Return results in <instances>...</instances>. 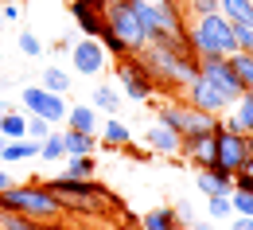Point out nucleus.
<instances>
[{"label":"nucleus","instance_id":"obj_1","mask_svg":"<svg viewBox=\"0 0 253 230\" xmlns=\"http://www.w3.org/2000/svg\"><path fill=\"white\" fill-rule=\"evenodd\" d=\"M136 55L144 59L148 74H152V82H156V90H164V94H179L187 82L199 78V55L191 51L187 43L152 39V43H144Z\"/></svg>","mask_w":253,"mask_h":230},{"label":"nucleus","instance_id":"obj_2","mask_svg":"<svg viewBox=\"0 0 253 230\" xmlns=\"http://www.w3.org/2000/svg\"><path fill=\"white\" fill-rule=\"evenodd\" d=\"M43 187L51 195H59L66 215H78V219H90V215H101L105 207L109 211H125V203L113 195L105 184H97L94 176L90 180H78V176H59V180H43Z\"/></svg>","mask_w":253,"mask_h":230},{"label":"nucleus","instance_id":"obj_3","mask_svg":"<svg viewBox=\"0 0 253 230\" xmlns=\"http://www.w3.org/2000/svg\"><path fill=\"white\" fill-rule=\"evenodd\" d=\"M0 211H16L39 223H63V203L59 195H51L43 184H12L8 191H0Z\"/></svg>","mask_w":253,"mask_h":230},{"label":"nucleus","instance_id":"obj_4","mask_svg":"<svg viewBox=\"0 0 253 230\" xmlns=\"http://www.w3.org/2000/svg\"><path fill=\"white\" fill-rule=\"evenodd\" d=\"M187 47L195 55H234V24L211 12V16H195L187 20Z\"/></svg>","mask_w":253,"mask_h":230},{"label":"nucleus","instance_id":"obj_5","mask_svg":"<svg viewBox=\"0 0 253 230\" xmlns=\"http://www.w3.org/2000/svg\"><path fill=\"white\" fill-rule=\"evenodd\" d=\"M156 121H160V125H168L171 133H179V140L191 137V133H218L222 129V117L203 113V109H195V105L183 101V98H168L156 109Z\"/></svg>","mask_w":253,"mask_h":230},{"label":"nucleus","instance_id":"obj_6","mask_svg":"<svg viewBox=\"0 0 253 230\" xmlns=\"http://www.w3.org/2000/svg\"><path fill=\"white\" fill-rule=\"evenodd\" d=\"M117 82H121L125 98H132V101H152V94H156V82H152V74H148L140 55L117 59Z\"/></svg>","mask_w":253,"mask_h":230},{"label":"nucleus","instance_id":"obj_7","mask_svg":"<svg viewBox=\"0 0 253 230\" xmlns=\"http://www.w3.org/2000/svg\"><path fill=\"white\" fill-rule=\"evenodd\" d=\"M199 78H207L230 105L242 98V82H238V74H234L226 55H199Z\"/></svg>","mask_w":253,"mask_h":230},{"label":"nucleus","instance_id":"obj_8","mask_svg":"<svg viewBox=\"0 0 253 230\" xmlns=\"http://www.w3.org/2000/svg\"><path fill=\"white\" fill-rule=\"evenodd\" d=\"M105 28H113V32L125 39L128 55H136V51L144 47V32H140V20H136V12H132V0L105 4Z\"/></svg>","mask_w":253,"mask_h":230},{"label":"nucleus","instance_id":"obj_9","mask_svg":"<svg viewBox=\"0 0 253 230\" xmlns=\"http://www.w3.org/2000/svg\"><path fill=\"white\" fill-rule=\"evenodd\" d=\"M24 109L28 113H39V117H47L55 129L66 121V105L63 94H51V90H43V86H24Z\"/></svg>","mask_w":253,"mask_h":230},{"label":"nucleus","instance_id":"obj_10","mask_svg":"<svg viewBox=\"0 0 253 230\" xmlns=\"http://www.w3.org/2000/svg\"><path fill=\"white\" fill-rule=\"evenodd\" d=\"M250 156V144H246V133L234 129H218L214 133V164L226 168V172H238Z\"/></svg>","mask_w":253,"mask_h":230},{"label":"nucleus","instance_id":"obj_11","mask_svg":"<svg viewBox=\"0 0 253 230\" xmlns=\"http://www.w3.org/2000/svg\"><path fill=\"white\" fill-rule=\"evenodd\" d=\"M70 20H74L78 35L97 39L105 28V0H70Z\"/></svg>","mask_w":253,"mask_h":230},{"label":"nucleus","instance_id":"obj_12","mask_svg":"<svg viewBox=\"0 0 253 230\" xmlns=\"http://www.w3.org/2000/svg\"><path fill=\"white\" fill-rule=\"evenodd\" d=\"M70 66H74L78 74H86V78L101 74V66H105V47H101L97 39H90V35L74 39V47H70Z\"/></svg>","mask_w":253,"mask_h":230},{"label":"nucleus","instance_id":"obj_13","mask_svg":"<svg viewBox=\"0 0 253 230\" xmlns=\"http://www.w3.org/2000/svg\"><path fill=\"white\" fill-rule=\"evenodd\" d=\"M183 101H191V105H195V109H203V113H214V117L230 109V101L222 98V94L211 86V82H207V78L187 82V86H183Z\"/></svg>","mask_w":253,"mask_h":230},{"label":"nucleus","instance_id":"obj_14","mask_svg":"<svg viewBox=\"0 0 253 230\" xmlns=\"http://www.w3.org/2000/svg\"><path fill=\"white\" fill-rule=\"evenodd\" d=\"M179 156L195 168H211L214 164V133H191V137H183Z\"/></svg>","mask_w":253,"mask_h":230},{"label":"nucleus","instance_id":"obj_15","mask_svg":"<svg viewBox=\"0 0 253 230\" xmlns=\"http://www.w3.org/2000/svg\"><path fill=\"white\" fill-rule=\"evenodd\" d=\"M195 187H199L203 195H230V191H234V172H226V168H218V164L199 168Z\"/></svg>","mask_w":253,"mask_h":230},{"label":"nucleus","instance_id":"obj_16","mask_svg":"<svg viewBox=\"0 0 253 230\" xmlns=\"http://www.w3.org/2000/svg\"><path fill=\"white\" fill-rule=\"evenodd\" d=\"M222 129H234V133H253V90H242V98L234 101L222 117Z\"/></svg>","mask_w":253,"mask_h":230},{"label":"nucleus","instance_id":"obj_17","mask_svg":"<svg viewBox=\"0 0 253 230\" xmlns=\"http://www.w3.org/2000/svg\"><path fill=\"white\" fill-rule=\"evenodd\" d=\"M144 144H148V152H156V156H179V133H171L168 125H160L152 121L148 129H144Z\"/></svg>","mask_w":253,"mask_h":230},{"label":"nucleus","instance_id":"obj_18","mask_svg":"<svg viewBox=\"0 0 253 230\" xmlns=\"http://www.w3.org/2000/svg\"><path fill=\"white\" fill-rule=\"evenodd\" d=\"M128 144H132L128 125L117 117V113H109V117H105V125H101V148H128Z\"/></svg>","mask_w":253,"mask_h":230},{"label":"nucleus","instance_id":"obj_19","mask_svg":"<svg viewBox=\"0 0 253 230\" xmlns=\"http://www.w3.org/2000/svg\"><path fill=\"white\" fill-rule=\"evenodd\" d=\"M35 156H39V140H32V137L4 140V148H0V160L4 164H20V160H35Z\"/></svg>","mask_w":253,"mask_h":230},{"label":"nucleus","instance_id":"obj_20","mask_svg":"<svg viewBox=\"0 0 253 230\" xmlns=\"http://www.w3.org/2000/svg\"><path fill=\"white\" fill-rule=\"evenodd\" d=\"M63 125L66 129H78V133H97V109L94 105H70Z\"/></svg>","mask_w":253,"mask_h":230},{"label":"nucleus","instance_id":"obj_21","mask_svg":"<svg viewBox=\"0 0 253 230\" xmlns=\"http://www.w3.org/2000/svg\"><path fill=\"white\" fill-rule=\"evenodd\" d=\"M63 148H66V156H90L97 148V137L94 133H78V129H63Z\"/></svg>","mask_w":253,"mask_h":230},{"label":"nucleus","instance_id":"obj_22","mask_svg":"<svg viewBox=\"0 0 253 230\" xmlns=\"http://www.w3.org/2000/svg\"><path fill=\"white\" fill-rule=\"evenodd\" d=\"M218 16L230 24H250L253 28V0H218Z\"/></svg>","mask_w":253,"mask_h":230},{"label":"nucleus","instance_id":"obj_23","mask_svg":"<svg viewBox=\"0 0 253 230\" xmlns=\"http://www.w3.org/2000/svg\"><path fill=\"white\" fill-rule=\"evenodd\" d=\"M175 227H179V219H175L171 207H156L140 219V230H175Z\"/></svg>","mask_w":253,"mask_h":230},{"label":"nucleus","instance_id":"obj_24","mask_svg":"<svg viewBox=\"0 0 253 230\" xmlns=\"http://www.w3.org/2000/svg\"><path fill=\"white\" fill-rule=\"evenodd\" d=\"M0 137H4V140H16V137H28V117H24V113H16V109H8V113H0Z\"/></svg>","mask_w":253,"mask_h":230},{"label":"nucleus","instance_id":"obj_25","mask_svg":"<svg viewBox=\"0 0 253 230\" xmlns=\"http://www.w3.org/2000/svg\"><path fill=\"white\" fill-rule=\"evenodd\" d=\"M66 156V148H63V129H51L43 140H39V160H63Z\"/></svg>","mask_w":253,"mask_h":230},{"label":"nucleus","instance_id":"obj_26","mask_svg":"<svg viewBox=\"0 0 253 230\" xmlns=\"http://www.w3.org/2000/svg\"><path fill=\"white\" fill-rule=\"evenodd\" d=\"M230 66H234V74H238V82H242V90H253V55L246 51H234V55H226Z\"/></svg>","mask_w":253,"mask_h":230},{"label":"nucleus","instance_id":"obj_27","mask_svg":"<svg viewBox=\"0 0 253 230\" xmlns=\"http://www.w3.org/2000/svg\"><path fill=\"white\" fill-rule=\"evenodd\" d=\"M94 109L117 113V109H121V90H117V86H94Z\"/></svg>","mask_w":253,"mask_h":230},{"label":"nucleus","instance_id":"obj_28","mask_svg":"<svg viewBox=\"0 0 253 230\" xmlns=\"http://www.w3.org/2000/svg\"><path fill=\"white\" fill-rule=\"evenodd\" d=\"M43 90L66 94V90H70V74H66L63 66H47V70H43Z\"/></svg>","mask_w":253,"mask_h":230},{"label":"nucleus","instance_id":"obj_29","mask_svg":"<svg viewBox=\"0 0 253 230\" xmlns=\"http://www.w3.org/2000/svg\"><path fill=\"white\" fill-rule=\"evenodd\" d=\"M97 43L105 47V55H113V59H125L128 55V47H125V39L113 32V28H101V35H97Z\"/></svg>","mask_w":253,"mask_h":230},{"label":"nucleus","instance_id":"obj_30","mask_svg":"<svg viewBox=\"0 0 253 230\" xmlns=\"http://www.w3.org/2000/svg\"><path fill=\"white\" fill-rule=\"evenodd\" d=\"M66 176L90 180V176H94V152H90V156H66Z\"/></svg>","mask_w":253,"mask_h":230},{"label":"nucleus","instance_id":"obj_31","mask_svg":"<svg viewBox=\"0 0 253 230\" xmlns=\"http://www.w3.org/2000/svg\"><path fill=\"white\" fill-rule=\"evenodd\" d=\"M183 4V12H191L187 20H195V16H211V12H218V0H179Z\"/></svg>","mask_w":253,"mask_h":230},{"label":"nucleus","instance_id":"obj_32","mask_svg":"<svg viewBox=\"0 0 253 230\" xmlns=\"http://www.w3.org/2000/svg\"><path fill=\"white\" fill-rule=\"evenodd\" d=\"M230 211L253 219V195H246V191H230Z\"/></svg>","mask_w":253,"mask_h":230},{"label":"nucleus","instance_id":"obj_33","mask_svg":"<svg viewBox=\"0 0 253 230\" xmlns=\"http://www.w3.org/2000/svg\"><path fill=\"white\" fill-rule=\"evenodd\" d=\"M234 47L246 51V55H253V28L250 24H234Z\"/></svg>","mask_w":253,"mask_h":230},{"label":"nucleus","instance_id":"obj_34","mask_svg":"<svg viewBox=\"0 0 253 230\" xmlns=\"http://www.w3.org/2000/svg\"><path fill=\"white\" fill-rule=\"evenodd\" d=\"M51 129H55V125H51L47 117H39V113H28V137H32V140H43V137H47Z\"/></svg>","mask_w":253,"mask_h":230},{"label":"nucleus","instance_id":"obj_35","mask_svg":"<svg viewBox=\"0 0 253 230\" xmlns=\"http://www.w3.org/2000/svg\"><path fill=\"white\" fill-rule=\"evenodd\" d=\"M207 199H211V207H207L211 219H230V215H234V211H230V195H207Z\"/></svg>","mask_w":253,"mask_h":230},{"label":"nucleus","instance_id":"obj_36","mask_svg":"<svg viewBox=\"0 0 253 230\" xmlns=\"http://www.w3.org/2000/svg\"><path fill=\"white\" fill-rule=\"evenodd\" d=\"M20 51H24L28 59L43 55V43H39V35H32V32H20Z\"/></svg>","mask_w":253,"mask_h":230},{"label":"nucleus","instance_id":"obj_37","mask_svg":"<svg viewBox=\"0 0 253 230\" xmlns=\"http://www.w3.org/2000/svg\"><path fill=\"white\" fill-rule=\"evenodd\" d=\"M171 211H175V219H179V227H191V223H195V207H191L187 199H179V203H175Z\"/></svg>","mask_w":253,"mask_h":230},{"label":"nucleus","instance_id":"obj_38","mask_svg":"<svg viewBox=\"0 0 253 230\" xmlns=\"http://www.w3.org/2000/svg\"><path fill=\"white\" fill-rule=\"evenodd\" d=\"M234 191H246V195H253V176L246 172V168H238V172H234Z\"/></svg>","mask_w":253,"mask_h":230},{"label":"nucleus","instance_id":"obj_39","mask_svg":"<svg viewBox=\"0 0 253 230\" xmlns=\"http://www.w3.org/2000/svg\"><path fill=\"white\" fill-rule=\"evenodd\" d=\"M230 230H253V219H246V215H234Z\"/></svg>","mask_w":253,"mask_h":230},{"label":"nucleus","instance_id":"obj_40","mask_svg":"<svg viewBox=\"0 0 253 230\" xmlns=\"http://www.w3.org/2000/svg\"><path fill=\"white\" fill-rule=\"evenodd\" d=\"M0 16H4V20H16V16H20V4H4Z\"/></svg>","mask_w":253,"mask_h":230},{"label":"nucleus","instance_id":"obj_41","mask_svg":"<svg viewBox=\"0 0 253 230\" xmlns=\"http://www.w3.org/2000/svg\"><path fill=\"white\" fill-rule=\"evenodd\" d=\"M12 184H20V180H12V172H4V168H0V191H8Z\"/></svg>","mask_w":253,"mask_h":230},{"label":"nucleus","instance_id":"obj_42","mask_svg":"<svg viewBox=\"0 0 253 230\" xmlns=\"http://www.w3.org/2000/svg\"><path fill=\"white\" fill-rule=\"evenodd\" d=\"M187 230H214V227H211V223H199V219H195V223H191Z\"/></svg>","mask_w":253,"mask_h":230},{"label":"nucleus","instance_id":"obj_43","mask_svg":"<svg viewBox=\"0 0 253 230\" xmlns=\"http://www.w3.org/2000/svg\"><path fill=\"white\" fill-rule=\"evenodd\" d=\"M242 168H246V172H250V176H253V152H250V156H246V164H242Z\"/></svg>","mask_w":253,"mask_h":230},{"label":"nucleus","instance_id":"obj_44","mask_svg":"<svg viewBox=\"0 0 253 230\" xmlns=\"http://www.w3.org/2000/svg\"><path fill=\"white\" fill-rule=\"evenodd\" d=\"M8 109H12V105H8V101H4V98H0V113H8Z\"/></svg>","mask_w":253,"mask_h":230},{"label":"nucleus","instance_id":"obj_45","mask_svg":"<svg viewBox=\"0 0 253 230\" xmlns=\"http://www.w3.org/2000/svg\"><path fill=\"white\" fill-rule=\"evenodd\" d=\"M246 144H250V152H253V133H250V137H246Z\"/></svg>","mask_w":253,"mask_h":230},{"label":"nucleus","instance_id":"obj_46","mask_svg":"<svg viewBox=\"0 0 253 230\" xmlns=\"http://www.w3.org/2000/svg\"><path fill=\"white\" fill-rule=\"evenodd\" d=\"M0 32H4V16H0Z\"/></svg>","mask_w":253,"mask_h":230},{"label":"nucleus","instance_id":"obj_47","mask_svg":"<svg viewBox=\"0 0 253 230\" xmlns=\"http://www.w3.org/2000/svg\"><path fill=\"white\" fill-rule=\"evenodd\" d=\"M148 4H164V0H148Z\"/></svg>","mask_w":253,"mask_h":230},{"label":"nucleus","instance_id":"obj_48","mask_svg":"<svg viewBox=\"0 0 253 230\" xmlns=\"http://www.w3.org/2000/svg\"><path fill=\"white\" fill-rule=\"evenodd\" d=\"M0 148H4V137H0Z\"/></svg>","mask_w":253,"mask_h":230},{"label":"nucleus","instance_id":"obj_49","mask_svg":"<svg viewBox=\"0 0 253 230\" xmlns=\"http://www.w3.org/2000/svg\"><path fill=\"white\" fill-rule=\"evenodd\" d=\"M105 4H113V0H105Z\"/></svg>","mask_w":253,"mask_h":230}]
</instances>
